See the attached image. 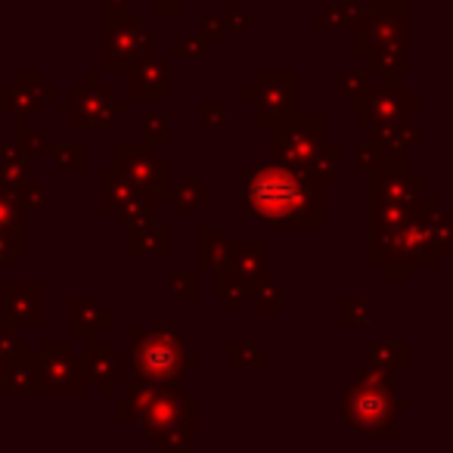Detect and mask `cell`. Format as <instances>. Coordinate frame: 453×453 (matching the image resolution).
<instances>
[{
  "label": "cell",
  "mask_w": 453,
  "mask_h": 453,
  "mask_svg": "<svg viewBox=\"0 0 453 453\" xmlns=\"http://www.w3.org/2000/svg\"><path fill=\"white\" fill-rule=\"evenodd\" d=\"M426 103L416 100L410 94L407 84H401L397 78H382L372 81V88L354 103V125L357 127H372V125H401L416 115H422Z\"/></svg>",
  "instance_id": "cell-9"
},
{
  "label": "cell",
  "mask_w": 453,
  "mask_h": 453,
  "mask_svg": "<svg viewBox=\"0 0 453 453\" xmlns=\"http://www.w3.org/2000/svg\"><path fill=\"white\" fill-rule=\"evenodd\" d=\"M366 360H370V366L401 372L413 364V345L407 339H370L366 342Z\"/></svg>",
  "instance_id": "cell-27"
},
{
  "label": "cell",
  "mask_w": 453,
  "mask_h": 453,
  "mask_svg": "<svg viewBox=\"0 0 453 453\" xmlns=\"http://www.w3.org/2000/svg\"><path fill=\"white\" fill-rule=\"evenodd\" d=\"M28 218L32 214L19 205L13 189L0 187V234H7L19 246V255H28Z\"/></svg>",
  "instance_id": "cell-24"
},
{
  "label": "cell",
  "mask_w": 453,
  "mask_h": 453,
  "mask_svg": "<svg viewBox=\"0 0 453 453\" xmlns=\"http://www.w3.org/2000/svg\"><path fill=\"white\" fill-rule=\"evenodd\" d=\"M410 44V4L407 0H372L364 4V19L354 28V53L360 59L372 47Z\"/></svg>",
  "instance_id": "cell-8"
},
{
  "label": "cell",
  "mask_w": 453,
  "mask_h": 453,
  "mask_svg": "<svg viewBox=\"0 0 453 453\" xmlns=\"http://www.w3.org/2000/svg\"><path fill=\"white\" fill-rule=\"evenodd\" d=\"M267 255H271V242L267 240H234L230 242V255H226L224 271L240 283L242 296H246L258 280L267 277Z\"/></svg>",
  "instance_id": "cell-17"
},
{
  "label": "cell",
  "mask_w": 453,
  "mask_h": 453,
  "mask_svg": "<svg viewBox=\"0 0 453 453\" xmlns=\"http://www.w3.org/2000/svg\"><path fill=\"white\" fill-rule=\"evenodd\" d=\"M370 88H372V75H370V72L348 69V72H342V75H339V94L345 96L348 103H357Z\"/></svg>",
  "instance_id": "cell-42"
},
{
  "label": "cell",
  "mask_w": 453,
  "mask_h": 453,
  "mask_svg": "<svg viewBox=\"0 0 453 453\" xmlns=\"http://www.w3.org/2000/svg\"><path fill=\"white\" fill-rule=\"evenodd\" d=\"M127 255L134 258H168L171 255V230L156 226V220L127 230Z\"/></svg>",
  "instance_id": "cell-23"
},
{
  "label": "cell",
  "mask_w": 453,
  "mask_h": 453,
  "mask_svg": "<svg viewBox=\"0 0 453 453\" xmlns=\"http://www.w3.org/2000/svg\"><path fill=\"white\" fill-rule=\"evenodd\" d=\"M143 140L162 146L171 140V119L165 112H146L143 115Z\"/></svg>",
  "instance_id": "cell-45"
},
{
  "label": "cell",
  "mask_w": 453,
  "mask_h": 453,
  "mask_svg": "<svg viewBox=\"0 0 453 453\" xmlns=\"http://www.w3.org/2000/svg\"><path fill=\"white\" fill-rule=\"evenodd\" d=\"M168 289L174 298H196L199 296V271L187 267V271H174L168 280Z\"/></svg>",
  "instance_id": "cell-44"
},
{
  "label": "cell",
  "mask_w": 453,
  "mask_h": 453,
  "mask_svg": "<svg viewBox=\"0 0 453 453\" xmlns=\"http://www.w3.org/2000/svg\"><path fill=\"white\" fill-rule=\"evenodd\" d=\"M410 218H416V211H410V208L370 199V258L407 224Z\"/></svg>",
  "instance_id": "cell-20"
},
{
  "label": "cell",
  "mask_w": 453,
  "mask_h": 453,
  "mask_svg": "<svg viewBox=\"0 0 453 453\" xmlns=\"http://www.w3.org/2000/svg\"><path fill=\"white\" fill-rule=\"evenodd\" d=\"M134 4H146V0H134Z\"/></svg>",
  "instance_id": "cell-55"
},
{
  "label": "cell",
  "mask_w": 453,
  "mask_h": 453,
  "mask_svg": "<svg viewBox=\"0 0 453 453\" xmlns=\"http://www.w3.org/2000/svg\"><path fill=\"white\" fill-rule=\"evenodd\" d=\"M211 53H214V44L202 32L183 35V38H177L174 44L168 47L171 59H208Z\"/></svg>",
  "instance_id": "cell-39"
},
{
  "label": "cell",
  "mask_w": 453,
  "mask_h": 453,
  "mask_svg": "<svg viewBox=\"0 0 453 453\" xmlns=\"http://www.w3.org/2000/svg\"><path fill=\"white\" fill-rule=\"evenodd\" d=\"M127 382L146 385H180L189 370L199 366V357L183 345V329L177 326H127Z\"/></svg>",
  "instance_id": "cell-3"
},
{
  "label": "cell",
  "mask_w": 453,
  "mask_h": 453,
  "mask_svg": "<svg viewBox=\"0 0 453 453\" xmlns=\"http://www.w3.org/2000/svg\"><path fill=\"white\" fill-rule=\"evenodd\" d=\"M364 19V4L360 0H335L323 13L311 16V28H357Z\"/></svg>",
  "instance_id": "cell-30"
},
{
  "label": "cell",
  "mask_w": 453,
  "mask_h": 453,
  "mask_svg": "<svg viewBox=\"0 0 453 453\" xmlns=\"http://www.w3.org/2000/svg\"><path fill=\"white\" fill-rule=\"evenodd\" d=\"M199 119L208 131H224V127L230 125V106H226L224 100H202Z\"/></svg>",
  "instance_id": "cell-43"
},
{
  "label": "cell",
  "mask_w": 453,
  "mask_h": 453,
  "mask_svg": "<svg viewBox=\"0 0 453 453\" xmlns=\"http://www.w3.org/2000/svg\"><path fill=\"white\" fill-rule=\"evenodd\" d=\"M224 302H226V311H234V314H240V311L246 308V296H242V292H226Z\"/></svg>",
  "instance_id": "cell-52"
},
{
  "label": "cell",
  "mask_w": 453,
  "mask_h": 453,
  "mask_svg": "<svg viewBox=\"0 0 453 453\" xmlns=\"http://www.w3.org/2000/svg\"><path fill=\"white\" fill-rule=\"evenodd\" d=\"M246 302H252L255 311H261V314H280L286 308V286L280 280L265 277L246 292Z\"/></svg>",
  "instance_id": "cell-36"
},
{
  "label": "cell",
  "mask_w": 453,
  "mask_h": 453,
  "mask_svg": "<svg viewBox=\"0 0 453 453\" xmlns=\"http://www.w3.org/2000/svg\"><path fill=\"white\" fill-rule=\"evenodd\" d=\"M16 193V199H19V205L26 208L28 214H41L47 208V189L41 187V183H35V180H28V183H22L19 189H13Z\"/></svg>",
  "instance_id": "cell-46"
},
{
  "label": "cell",
  "mask_w": 453,
  "mask_h": 453,
  "mask_svg": "<svg viewBox=\"0 0 453 453\" xmlns=\"http://www.w3.org/2000/svg\"><path fill=\"white\" fill-rule=\"evenodd\" d=\"M366 131H370L366 140L382 146V152L388 158L410 156V150H413L416 143H422V137H426L422 127L413 125V121H401V125H372V127H366Z\"/></svg>",
  "instance_id": "cell-21"
},
{
  "label": "cell",
  "mask_w": 453,
  "mask_h": 453,
  "mask_svg": "<svg viewBox=\"0 0 453 453\" xmlns=\"http://www.w3.org/2000/svg\"><path fill=\"white\" fill-rule=\"evenodd\" d=\"M127 391H115L112 395V422L115 426H131V422H140V416L150 407V397L156 385L146 382H125Z\"/></svg>",
  "instance_id": "cell-26"
},
{
  "label": "cell",
  "mask_w": 453,
  "mask_h": 453,
  "mask_svg": "<svg viewBox=\"0 0 453 453\" xmlns=\"http://www.w3.org/2000/svg\"><path fill=\"white\" fill-rule=\"evenodd\" d=\"M10 388L13 395H41L38 354H26L10 364Z\"/></svg>",
  "instance_id": "cell-38"
},
{
  "label": "cell",
  "mask_w": 453,
  "mask_h": 453,
  "mask_svg": "<svg viewBox=\"0 0 453 453\" xmlns=\"http://www.w3.org/2000/svg\"><path fill=\"white\" fill-rule=\"evenodd\" d=\"M199 26H202V35H205V38L211 41L214 47L226 44V41H230V32H234V28L226 26L224 16H205V13H202L199 16Z\"/></svg>",
  "instance_id": "cell-48"
},
{
  "label": "cell",
  "mask_w": 453,
  "mask_h": 453,
  "mask_svg": "<svg viewBox=\"0 0 453 453\" xmlns=\"http://www.w3.org/2000/svg\"><path fill=\"white\" fill-rule=\"evenodd\" d=\"M158 16H183L187 13V0H152Z\"/></svg>",
  "instance_id": "cell-51"
},
{
  "label": "cell",
  "mask_w": 453,
  "mask_h": 453,
  "mask_svg": "<svg viewBox=\"0 0 453 453\" xmlns=\"http://www.w3.org/2000/svg\"><path fill=\"white\" fill-rule=\"evenodd\" d=\"M226 366L234 370H267L271 357L249 339H230L226 342Z\"/></svg>",
  "instance_id": "cell-35"
},
{
  "label": "cell",
  "mask_w": 453,
  "mask_h": 453,
  "mask_svg": "<svg viewBox=\"0 0 453 453\" xmlns=\"http://www.w3.org/2000/svg\"><path fill=\"white\" fill-rule=\"evenodd\" d=\"M242 211L265 226H323L326 183L289 162H261L240 177Z\"/></svg>",
  "instance_id": "cell-1"
},
{
  "label": "cell",
  "mask_w": 453,
  "mask_h": 453,
  "mask_svg": "<svg viewBox=\"0 0 453 453\" xmlns=\"http://www.w3.org/2000/svg\"><path fill=\"white\" fill-rule=\"evenodd\" d=\"M134 196H137V189L131 187V180H127L121 171L109 168L100 174V208H103V214L119 211V208L125 205L127 199H134Z\"/></svg>",
  "instance_id": "cell-33"
},
{
  "label": "cell",
  "mask_w": 453,
  "mask_h": 453,
  "mask_svg": "<svg viewBox=\"0 0 453 453\" xmlns=\"http://www.w3.org/2000/svg\"><path fill=\"white\" fill-rule=\"evenodd\" d=\"M69 100H72L69 119L72 127H78V131H103V127H109L115 119H121L127 112V103L115 96V90L103 81L100 72H90L84 78V84L72 88Z\"/></svg>",
  "instance_id": "cell-13"
},
{
  "label": "cell",
  "mask_w": 453,
  "mask_h": 453,
  "mask_svg": "<svg viewBox=\"0 0 453 453\" xmlns=\"http://www.w3.org/2000/svg\"><path fill=\"white\" fill-rule=\"evenodd\" d=\"M41 395L47 397H84L88 379L81 372V357L75 351V342L47 339L38 354Z\"/></svg>",
  "instance_id": "cell-11"
},
{
  "label": "cell",
  "mask_w": 453,
  "mask_h": 453,
  "mask_svg": "<svg viewBox=\"0 0 453 453\" xmlns=\"http://www.w3.org/2000/svg\"><path fill=\"white\" fill-rule=\"evenodd\" d=\"M134 0H103L100 10H131Z\"/></svg>",
  "instance_id": "cell-54"
},
{
  "label": "cell",
  "mask_w": 453,
  "mask_h": 453,
  "mask_svg": "<svg viewBox=\"0 0 453 453\" xmlns=\"http://www.w3.org/2000/svg\"><path fill=\"white\" fill-rule=\"evenodd\" d=\"M13 143H16V150H19L22 156H28V158H50L53 156V140L44 137L41 131H28L26 115H16Z\"/></svg>",
  "instance_id": "cell-37"
},
{
  "label": "cell",
  "mask_w": 453,
  "mask_h": 453,
  "mask_svg": "<svg viewBox=\"0 0 453 453\" xmlns=\"http://www.w3.org/2000/svg\"><path fill=\"white\" fill-rule=\"evenodd\" d=\"M127 75V94L140 103H168L171 100V57L150 53L134 63Z\"/></svg>",
  "instance_id": "cell-16"
},
{
  "label": "cell",
  "mask_w": 453,
  "mask_h": 453,
  "mask_svg": "<svg viewBox=\"0 0 453 453\" xmlns=\"http://www.w3.org/2000/svg\"><path fill=\"white\" fill-rule=\"evenodd\" d=\"M19 258H22L19 246H16V242L10 240L7 234H0V271H13Z\"/></svg>",
  "instance_id": "cell-50"
},
{
  "label": "cell",
  "mask_w": 453,
  "mask_h": 453,
  "mask_svg": "<svg viewBox=\"0 0 453 453\" xmlns=\"http://www.w3.org/2000/svg\"><path fill=\"white\" fill-rule=\"evenodd\" d=\"M339 156H342V143L339 140H323V146L314 152V156L308 158V165L304 168L311 171V174L317 177V180H323L326 187H339L342 183V171H339Z\"/></svg>",
  "instance_id": "cell-32"
},
{
  "label": "cell",
  "mask_w": 453,
  "mask_h": 453,
  "mask_svg": "<svg viewBox=\"0 0 453 453\" xmlns=\"http://www.w3.org/2000/svg\"><path fill=\"white\" fill-rule=\"evenodd\" d=\"M370 320V298L366 296H345L339 302V323L348 329H360Z\"/></svg>",
  "instance_id": "cell-40"
},
{
  "label": "cell",
  "mask_w": 453,
  "mask_h": 453,
  "mask_svg": "<svg viewBox=\"0 0 453 453\" xmlns=\"http://www.w3.org/2000/svg\"><path fill=\"white\" fill-rule=\"evenodd\" d=\"M271 131V140H267V152L277 162H289L304 168L308 158L314 156L317 150L326 140V115L323 112H292L286 115L283 121H277Z\"/></svg>",
  "instance_id": "cell-7"
},
{
  "label": "cell",
  "mask_w": 453,
  "mask_h": 453,
  "mask_svg": "<svg viewBox=\"0 0 453 453\" xmlns=\"http://www.w3.org/2000/svg\"><path fill=\"white\" fill-rule=\"evenodd\" d=\"M230 234L224 226H202L199 230V267L205 271H220L230 255Z\"/></svg>",
  "instance_id": "cell-29"
},
{
  "label": "cell",
  "mask_w": 453,
  "mask_h": 453,
  "mask_svg": "<svg viewBox=\"0 0 453 453\" xmlns=\"http://www.w3.org/2000/svg\"><path fill=\"white\" fill-rule=\"evenodd\" d=\"M385 158H388V156L382 152V146L372 143V140H364V143H360L357 150H354V168L364 171V174H366V171H372L376 165H382Z\"/></svg>",
  "instance_id": "cell-47"
},
{
  "label": "cell",
  "mask_w": 453,
  "mask_h": 453,
  "mask_svg": "<svg viewBox=\"0 0 453 453\" xmlns=\"http://www.w3.org/2000/svg\"><path fill=\"white\" fill-rule=\"evenodd\" d=\"M395 370H382V366H360L354 372L351 382L342 385V403L339 416L348 428L357 434H370V438L395 441V419L397 413H407L413 407L407 395H395Z\"/></svg>",
  "instance_id": "cell-2"
},
{
  "label": "cell",
  "mask_w": 453,
  "mask_h": 453,
  "mask_svg": "<svg viewBox=\"0 0 453 453\" xmlns=\"http://www.w3.org/2000/svg\"><path fill=\"white\" fill-rule=\"evenodd\" d=\"M140 428L158 450L183 453L189 441L199 438V397L183 391V385H158L140 416Z\"/></svg>",
  "instance_id": "cell-4"
},
{
  "label": "cell",
  "mask_w": 453,
  "mask_h": 453,
  "mask_svg": "<svg viewBox=\"0 0 453 453\" xmlns=\"http://www.w3.org/2000/svg\"><path fill=\"white\" fill-rule=\"evenodd\" d=\"M100 69L121 75L150 53H158L156 38L146 28L143 16L131 10H100Z\"/></svg>",
  "instance_id": "cell-5"
},
{
  "label": "cell",
  "mask_w": 453,
  "mask_h": 453,
  "mask_svg": "<svg viewBox=\"0 0 453 453\" xmlns=\"http://www.w3.org/2000/svg\"><path fill=\"white\" fill-rule=\"evenodd\" d=\"M0 311L16 326H44V286L41 283H7L0 289Z\"/></svg>",
  "instance_id": "cell-18"
},
{
  "label": "cell",
  "mask_w": 453,
  "mask_h": 453,
  "mask_svg": "<svg viewBox=\"0 0 453 453\" xmlns=\"http://www.w3.org/2000/svg\"><path fill=\"white\" fill-rule=\"evenodd\" d=\"M0 395H13L10 388V360L0 357Z\"/></svg>",
  "instance_id": "cell-53"
},
{
  "label": "cell",
  "mask_w": 453,
  "mask_h": 453,
  "mask_svg": "<svg viewBox=\"0 0 453 453\" xmlns=\"http://www.w3.org/2000/svg\"><path fill=\"white\" fill-rule=\"evenodd\" d=\"M156 211H158V202L150 199V196H134L127 199L119 211H112V224L121 226V230H131V226H140V224H150L156 220Z\"/></svg>",
  "instance_id": "cell-34"
},
{
  "label": "cell",
  "mask_w": 453,
  "mask_h": 453,
  "mask_svg": "<svg viewBox=\"0 0 453 453\" xmlns=\"http://www.w3.org/2000/svg\"><path fill=\"white\" fill-rule=\"evenodd\" d=\"M115 323V314L103 304H96L94 298H72V339L88 342L96 335H106V329Z\"/></svg>",
  "instance_id": "cell-19"
},
{
  "label": "cell",
  "mask_w": 453,
  "mask_h": 453,
  "mask_svg": "<svg viewBox=\"0 0 453 453\" xmlns=\"http://www.w3.org/2000/svg\"><path fill=\"white\" fill-rule=\"evenodd\" d=\"M81 357V372L88 382L100 385L103 397H112L119 385L127 382V360L125 354L115 351V342L106 339V335H96V339L84 342V351L78 354Z\"/></svg>",
  "instance_id": "cell-14"
},
{
  "label": "cell",
  "mask_w": 453,
  "mask_h": 453,
  "mask_svg": "<svg viewBox=\"0 0 453 453\" xmlns=\"http://www.w3.org/2000/svg\"><path fill=\"white\" fill-rule=\"evenodd\" d=\"M211 199H214V187L202 180L199 171H193V168L183 174V180L177 183V187L171 183L168 196H165V202H168L174 214H193Z\"/></svg>",
  "instance_id": "cell-22"
},
{
  "label": "cell",
  "mask_w": 453,
  "mask_h": 453,
  "mask_svg": "<svg viewBox=\"0 0 453 453\" xmlns=\"http://www.w3.org/2000/svg\"><path fill=\"white\" fill-rule=\"evenodd\" d=\"M224 19H226V26L234 28V32H246V28H255V26H258V19L246 13V7H242L240 0H230V4H226Z\"/></svg>",
  "instance_id": "cell-49"
},
{
  "label": "cell",
  "mask_w": 453,
  "mask_h": 453,
  "mask_svg": "<svg viewBox=\"0 0 453 453\" xmlns=\"http://www.w3.org/2000/svg\"><path fill=\"white\" fill-rule=\"evenodd\" d=\"M240 96L255 106V125L273 127L298 109V75L296 72H258Z\"/></svg>",
  "instance_id": "cell-10"
},
{
  "label": "cell",
  "mask_w": 453,
  "mask_h": 453,
  "mask_svg": "<svg viewBox=\"0 0 453 453\" xmlns=\"http://www.w3.org/2000/svg\"><path fill=\"white\" fill-rule=\"evenodd\" d=\"M419 218H422V224H426V234H428V240H432L434 252H438L441 258H447V255L453 252V218L441 208L438 199L422 202Z\"/></svg>",
  "instance_id": "cell-25"
},
{
  "label": "cell",
  "mask_w": 453,
  "mask_h": 453,
  "mask_svg": "<svg viewBox=\"0 0 453 453\" xmlns=\"http://www.w3.org/2000/svg\"><path fill=\"white\" fill-rule=\"evenodd\" d=\"M32 180V158L22 156L16 143H0V187L19 189Z\"/></svg>",
  "instance_id": "cell-31"
},
{
  "label": "cell",
  "mask_w": 453,
  "mask_h": 453,
  "mask_svg": "<svg viewBox=\"0 0 453 453\" xmlns=\"http://www.w3.org/2000/svg\"><path fill=\"white\" fill-rule=\"evenodd\" d=\"M366 177H370V199L391 202V205L419 214L422 202H426V174L410 165V156L385 158L382 165L366 171Z\"/></svg>",
  "instance_id": "cell-12"
},
{
  "label": "cell",
  "mask_w": 453,
  "mask_h": 453,
  "mask_svg": "<svg viewBox=\"0 0 453 453\" xmlns=\"http://www.w3.org/2000/svg\"><path fill=\"white\" fill-rule=\"evenodd\" d=\"M59 100V90L44 81L41 72H16L13 81L0 90V112L4 115H41L50 103Z\"/></svg>",
  "instance_id": "cell-15"
},
{
  "label": "cell",
  "mask_w": 453,
  "mask_h": 453,
  "mask_svg": "<svg viewBox=\"0 0 453 453\" xmlns=\"http://www.w3.org/2000/svg\"><path fill=\"white\" fill-rule=\"evenodd\" d=\"M115 171L131 180L140 196L165 202L171 189V158L158 156V146L150 140H119L112 146Z\"/></svg>",
  "instance_id": "cell-6"
},
{
  "label": "cell",
  "mask_w": 453,
  "mask_h": 453,
  "mask_svg": "<svg viewBox=\"0 0 453 453\" xmlns=\"http://www.w3.org/2000/svg\"><path fill=\"white\" fill-rule=\"evenodd\" d=\"M366 65H370V75L379 78H403L413 63L407 57V47H372L366 50Z\"/></svg>",
  "instance_id": "cell-28"
},
{
  "label": "cell",
  "mask_w": 453,
  "mask_h": 453,
  "mask_svg": "<svg viewBox=\"0 0 453 453\" xmlns=\"http://www.w3.org/2000/svg\"><path fill=\"white\" fill-rule=\"evenodd\" d=\"M63 171H84L88 168V146L81 140H69V143H53V156Z\"/></svg>",
  "instance_id": "cell-41"
}]
</instances>
